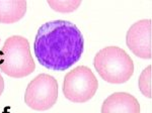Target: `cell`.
I'll return each mask as SVG.
<instances>
[{
	"mask_svg": "<svg viewBox=\"0 0 152 113\" xmlns=\"http://www.w3.org/2000/svg\"><path fill=\"white\" fill-rule=\"evenodd\" d=\"M34 50L43 67L65 71L80 60L84 40L79 28L67 20H53L38 29Z\"/></svg>",
	"mask_w": 152,
	"mask_h": 113,
	"instance_id": "cell-1",
	"label": "cell"
},
{
	"mask_svg": "<svg viewBox=\"0 0 152 113\" xmlns=\"http://www.w3.org/2000/svg\"><path fill=\"white\" fill-rule=\"evenodd\" d=\"M36 64L29 43L21 35H12L4 41L0 51V70L12 78H23L35 71Z\"/></svg>",
	"mask_w": 152,
	"mask_h": 113,
	"instance_id": "cell-2",
	"label": "cell"
},
{
	"mask_svg": "<svg viewBox=\"0 0 152 113\" xmlns=\"http://www.w3.org/2000/svg\"><path fill=\"white\" fill-rule=\"evenodd\" d=\"M94 66L99 75L110 84H123L134 73V63L119 46H107L95 55Z\"/></svg>",
	"mask_w": 152,
	"mask_h": 113,
	"instance_id": "cell-3",
	"label": "cell"
},
{
	"mask_svg": "<svg viewBox=\"0 0 152 113\" xmlns=\"http://www.w3.org/2000/svg\"><path fill=\"white\" fill-rule=\"evenodd\" d=\"M97 88L99 81L92 71L85 66H78L66 74L62 91L69 101L83 103L94 96Z\"/></svg>",
	"mask_w": 152,
	"mask_h": 113,
	"instance_id": "cell-4",
	"label": "cell"
},
{
	"mask_svg": "<svg viewBox=\"0 0 152 113\" xmlns=\"http://www.w3.org/2000/svg\"><path fill=\"white\" fill-rule=\"evenodd\" d=\"M58 99V82L53 76L40 74L29 82L24 93V102L37 111L52 108Z\"/></svg>",
	"mask_w": 152,
	"mask_h": 113,
	"instance_id": "cell-5",
	"label": "cell"
},
{
	"mask_svg": "<svg viewBox=\"0 0 152 113\" xmlns=\"http://www.w3.org/2000/svg\"><path fill=\"white\" fill-rule=\"evenodd\" d=\"M151 19H142L129 28L126 35L127 46L135 56L143 60H151Z\"/></svg>",
	"mask_w": 152,
	"mask_h": 113,
	"instance_id": "cell-6",
	"label": "cell"
},
{
	"mask_svg": "<svg viewBox=\"0 0 152 113\" xmlns=\"http://www.w3.org/2000/svg\"><path fill=\"white\" fill-rule=\"evenodd\" d=\"M102 113H140V104L133 95L117 92L104 101Z\"/></svg>",
	"mask_w": 152,
	"mask_h": 113,
	"instance_id": "cell-7",
	"label": "cell"
},
{
	"mask_svg": "<svg viewBox=\"0 0 152 113\" xmlns=\"http://www.w3.org/2000/svg\"><path fill=\"white\" fill-rule=\"evenodd\" d=\"M26 13V1L24 0H0V22L14 23L20 20Z\"/></svg>",
	"mask_w": 152,
	"mask_h": 113,
	"instance_id": "cell-8",
	"label": "cell"
},
{
	"mask_svg": "<svg viewBox=\"0 0 152 113\" xmlns=\"http://www.w3.org/2000/svg\"><path fill=\"white\" fill-rule=\"evenodd\" d=\"M151 70L152 67L149 65L143 70L139 79V88L141 93L148 99H151Z\"/></svg>",
	"mask_w": 152,
	"mask_h": 113,
	"instance_id": "cell-9",
	"label": "cell"
},
{
	"mask_svg": "<svg viewBox=\"0 0 152 113\" xmlns=\"http://www.w3.org/2000/svg\"><path fill=\"white\" fill-rule=\"evenodd\" d=\"M49 6L58 12H73L79 7L81 1H48Z\"/></svg>",
	"mask_w": 152,
	"mask_h": 113,
	"instance_id": "cell-10",
	"label": "cell"
},
{
	"mask_svg": "<svg viewBox=\"0 0 152 113\" xmlns=\"http://www.w3.org/2000/svg\"><path fill=\"white\" fill-rule=\"evenodd\" d=\"M3 90H4V80L3 77L1 76V74H0V96L3 93Z\"/></svg>",
	"mask_w": 152,
	"mask_h": 113,
	"instance_id": "cell-11",
	"label": "cell"
}]
</instances>
